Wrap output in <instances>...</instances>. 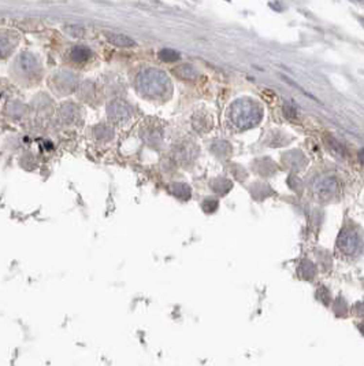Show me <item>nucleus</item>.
I'll use <instances>...</instances> for the list:
<instances>
[{
  "label": "nucleus",
  "instance_id": "nucleus-1",
  "mask_svg": "<svg viewBox=\"0 0 364 366\" xmlns=\"http://www.w3.org/2000/svg\"><path fill=\"white\" fill-rule=\"evenodd\" d=\"M137 87L143 95L149 97L162 96L168 88H170V81L167 76L156 69H146L141 72L137 78Z\"/></svg>",
  "mask_w": 364,
  "mask_h": 366
},
{
  "label": "nucleus",
  "instance_id": "nucleus-2",
  "mask_svg": "<svg viewBox=\"0 0 364 366\" xmlns=\"http://www.w3.org/2000/svg\"><path fill=\"white\" fill-rule=\"evenodd\" d=\"M230 117L238 128L247 129L251 126H255L260 121L262 111L255 102L242 99V100H237L232 106Z\"/></svg>",
  "mask_w": 364,
  "mask_h": 366
},
{
  "label": "nucleus",
  "instance_id": "nucleus-3",
  "mask_svg": "<svg viewBox=\"0 0 364 366\" xmlns=\"http://www.w3.org/2000/svg\"><path fill=\"white\" fill-rule=\"evenodd\" d=\"M362 247L360 237L353 231H344L338 237V249L346 255H355Z\"/></svg>",
  "mask_w": 364,
  "mask_h": 366
},
{
  "label": "nucleus",
  "instance_id": "nucleus-4",
  "mask_svg": "<svg viewBox=\"0 0 364 366\" xmlns=\"http://www.w3.org/2000/svg\"><path fill=\"white\" fill-rule=\"evenodd\" d=\"M131 116V109L125 102L115 100L109 106V117L114 122H121L125 121Z\"/></svg>",
  "mask_w": 364,
  "mask_h": 366
},
{
  "label": "nucleus",
  "instance_id": "nucleus-5",
  "mask_svg": "<svg viewBox=\"0 0 364 366\" xmlns=\"http://www.w3.org/2000/svg\"><path fill=\"white\" fill-rule=\"evenodd\" d=\"M335 191H337V181L333 177L322 178L321 181L315 184V193L322 199L330 198Z\"/></svg>",
  "mask_w": 364,
  "mask_h": 366
},
{
  "label": "nucleus",
  "instance_id": "nucleus-6",
  "mask_svg": "<svg viewBox=\"0 0 364 366\" xmlns=\"http://www.w3.org/2000/svg\"><path fill=\"white\" fill-rule=\"evenodd\" d=\"M18 66H19V69H21L23 73H32L37 67V60L32 54L23 52V54L19 55V58H18Z\"/></svg>",
  "mask_w": 364,
  "mask_h": 366
},
{
  "label": "nucleus",
  "instance_id": "nucleus-7",
  "mask_svg": "<svg viewBox=\"0 0 364 366\" xmlns=\"http://www.w3.org/2000/svg\"><path fill=\"white\" fill-rule=\"evenodd\" d=\"M107 40H109L111 44L117 45V47H124V48L133 47V45L136 44L130 37L121 35V33H109V35H107Z\"/></svg>",
  "mask_w": 364,
  "mask_h": 366
},
{
  "label": "nucleus",
  "instance_id": "nucleus-8",
  "mask_svg": "<svg viewBox=\"0 0 364 366\" xmlns=\"http://www.w3.org/2000/svg\"><path fill=\"white\" fill-rule=\"evenodd\" d=\"M91 55H92L91 50L88 47H84V45H77L70 51V57H72L74 62H85V60L91 58Z\"/></svg>",
  "mask_w": 364,
  "mask_h": 366
},
{
  "label": "nucleus",
  "instance_id": "nucleus-9",
  "mask_svg": "<svg viewBox=\"0 0 364 366\" xmlns=\"http://www.w3.org/2000/svg\"><path fill=\"white\" fill-rule=\"evenodd\" d=\"M325 141H326L328 150H330L331 153H334L335 155H340V156H344V155H345V148H344L343 144L335 139V137L330 136V135H326V136H325Z\"/></svg>",
  "mask_w": 364,
  "mask_h": 366
},
{
  "label": "nucleus",
  "instance_id": "nucleus-10",
  "mask_svg": "<svg viewBox=\"0 0 364 366\" xmlns=\"http://www.w3.org/2000/svg\"><path fill=\"white\" fill-rule=\"evenodd\" d=\"M171 192L174 193L177 198L182 200H188L190 198V188L189 185L183 183H177L171 185Z\"/></svg>",
  "mask_w": 364,
  "mask_h": 366
},
{
  "label": "nucleus",
  "instance_id": "nucleus-11",
  "mask_svg": "<svg viewBox=\"0 0 364 366\" xmlns=\"http://www.w3.org/2000/svg\"><path fill=\"white\" fill-rule=\"evenodd\" d=\"M174 73L177 74V76H180L181 78H189V80L197 77L196 70L192 66H189V65H182V66L177 67L174 70Z\"/></svg>",
  "mask_w": 364,
  "mask_h": 366
},
{
  "label": "nucleus",
  "instance_id": "nucleus-12",
  "mask_svg": "<svg viewBox=\"0 0 364 366\" xmlns=\"http://www.w3.org/2000/svg\"><path fill=\"white\" fill-rule=\"evenodd\" d=\"M159 58L162 60H164V62H175V60H178L180 59V54L174 50H162L159 52Z\"/></svg>",
  "mask_w": 364,
  "mask_h": 366
},
{
  "label": "nucleus",
  "instance_id": "nucleus-13",
  "mask_svg": "<svg viewBox=\"0 0 364 366\" xmlns=\"http://www.w3.org/2000/svg\"><path fill=\"white\" fill-rule=\"evenodd\" d=\"M65 32L73 37H84V33H85V30L80 28V26H75V25L65 26Z\"/></svg>",
  "mask_w": 364,
  "mask_h": 366
},
{
  "label": "nucleus",
  "instance_id": "nucleus-14",
  "mask_svg": "<svg viewBox=\"0 0 364 366\" xmlns=\"http://www.w3.org/2000/svg\"><path fill=\"white\" fill-rule=\"evenodd\" d=\"M203 209L207 212H215L218 209V202L215 199H205L203 203Z\"/></svg>",
  "mask_w": 364,
  "mask_h": 366
},
{
  "label": "nucleus",
  "instance_id": "nucleus-15",
  "mask_svg": "<svg viewBox=\"0 0 364 366\" xmlns=\"http://www.w3.org/2000/svg\"><path fill=\"white\" fill-rule=\"evenodd\" d=\"M359 161H360V163H362V165H364V148H363V150H360V151H359Z\"/></svg>",
  "mask_w": 364,
  "mask_h": 366
}]
</instances>
